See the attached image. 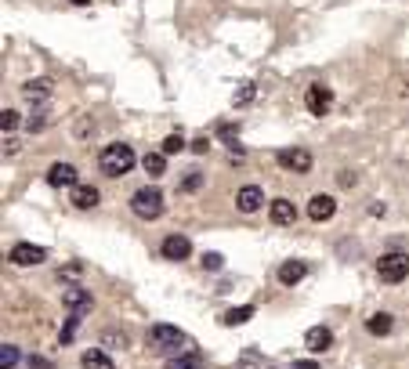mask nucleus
Returning a JSON list of instances; mask_svg holds the SVG:
<instances>
[{"instance_id": "nucleus-8", "label": "nucleus", "mask_w": 409, "mask_h": 369, "mask_svg": "<svg viewBox=\"0 0 409 369\" xmlns=\"http://www.w3.org/2000/svg\"><path fill=\"white\" fill-rule=\"evenodd\" d=\"M264 206V192L257 185H243L239 192H235V210L239 214H257Z\"/></svg>"}, {"instance_id": "nucleus-36", "label": "nucleus", "mask_w": 409, "mask_h": 369, "mask_svg": "<svg viewBox=\"0 0 409 369\" xmlns=\"http://www.w3.org/2000/svg\"><path fill=\"white\" fill-rule=\"evenodd\" d=\"M272 369H275V366H272Z\"/></svg>"}, {"instance_id": "nucleus-15", "label": "nucleus", "mask_w": 409, "mask_h": 369, "mask_svg": "<svg viewBox=\"0 0 409 369\" xmlns=\"http://www.w3.org/2000/svg\"><path fill=\"white\" fill-rule=\"evenodd\" d=\"M305 344H308L311 351H326L329 344H334V333H329L326 326H311V330L305 333Z\"/></svg>"}, {"instance_id": "nucleus-26", "label": "nucleus", "mask_w": 409, "mask_h": 369, "mask_svg": "<svg viewBox=\"0 0 409 369\" xmlns=\"http://www.w3.org/2000/svg\"><path fill=\"white\" fill-rule=\"evenodd\" d=\"M181 149H185V138H181V134H167V138H163V152H167V156H174V152H181Z\"/></svg>"}, {"instance_id": "nucleus-21", "label": "nucleus", "mask_w": 409, "mask_h": 369, "mask_svg": "<svg viewBox=\"0 0 409 369\" xmlns=\"http://www.w3.org/2000/svg\"><path fill=\"white\" fill-rule=\"evenodd\" d=\"M250 318H254V304H239V308L225 312V326H243Z\"/></svg>"}, {"instance_id": "nucleus-29", "label": "nucleus", "mask_w": 409, "mask_h": 369, "mask_svg": "<svg viewBox=\"0 0 409 369\" xmlns=\"http://www.w3.org/2000/svg\"><path fill=\"white\" fill-rule=\"evenodd\" d=\"M225 264V258H221V253H203V268H207V271H217V268H221Z\"/></svg>"}, {"instance_id": "nucleus-33", "label": "nucleus", "mask_w": 409, "mask_h": 369, "mask_svg": "<svg viewBox=\"0 0 409 369\" xmlns=\"http://www.w3.org/2000/svg\"><path fill=\"white\" fill-rule=\"evenodd\" d=\"M47 123V116H40V112H37V116L33 120H29V131H40V127Z\"/></svg>"}, {"instance_id": "nucleus-22", "label": "nucleus", "mask_w": 409, "mask_h": 369, "mask_svg": "<svg viewBox=\"0 0 409 369\" xmlns=\"http://www.w3.org/2000/svg\"><path fill=\"white\" fill-rule=\"evenodd\" d=\"M102 344H109V348H131V336L123 330H102Z\"/></svg>"}, {"instance_id": "nucleus-4", "label": "nucleus", "mask_w": 409, "mask_h": 369, "mask_svg": "<svg viewBox=\"0 0 409 369\" xmlns=\"http://www.w3.org/2000/svg\"><path fill=\"white\" fill-rule=\"evenodd\" d=\"M131 210L141 217V221H152V217H160L163 214V196H160V188H138L134 196H131Z\"/></svg>"}, {"instance_id": "nucleus-14", "label": "nucleus", "mask_w": 409, "mask_h": 369, "mask_svg": "<svg viewBox=\"0 0 409 369\" xmlns=\"http://www.w3.org/2000/svg\"><path fill=\"white\" fill-rule=\"evenodd\" d=\"M305 271H308V268H305L301 258H290V261L279 264V282H282V286H297V282L305 279Z\"/></svg>"}, {"instance_id": "nucleus-3", "label": "nucleus", "mask_w": 409, "mask_h": 369, "mask_svg": "<svg viewBox=\"0 0 409 369\" xmlns=\"http://www.w3.org/2000/svg\"><path fill=\"white\" fill-rule=\"evenodd\" d=\"M376 276H381V282H402L409 276V253L406 250H388L376 258Z\"/></svg>"}, {"instance_id": "nucleus-28", "label": "nucleus", "mask_w": 409, "mask_h": 369, "mask_svg": "<svg viewBox=\"0 0 409 369\" xmlns=\"http://www.w3.org/2000/svg\"><path fill=\"white\" fill-rule=\"evenodd\" d=\"M250 98H254V84H243L239 91L232 94V105H246Z\"/></svg>"}, {"instance_id": "nucleus-5", "label": "nucleus", "mask_w": 409, "mask_h": 369, "mask_svg": "<svg viewBox=\"0 0 409 369\" xmlns=\"http://www.w3.org/2000/svg\"><path fill=\"white\" fill-rule=\"evenodd\" d=\"M275 163H279L282 170H290V174H308L316 159H311V152H308L305 145H287V149L275 152Z\"/></svg>"}, {"instance_id": "nucleus-19", "label": "nucleus", "mask_w": 409, "mask_h": 369, "mask_svg": "<svg viewBox=\"0 0 409 369\" xmlns=\"http://www.w3.org/2000/svg\"><path fill=\"white\" fill-rule=\"evenodd\" d=\"M391 326H395V318H391L388 312H376V315H370V323H366V330H370L373 336H388V333H391Z\"/></svg>"}, {"instance_id": "nucleus-31", "label": "nucleus", "mask_w": 409, "mask_h": 369, "mask_svg": "<svg viewBox=\"0 0 409 369\" xmlns=\"http://www.w3.org/2000/svg\"><path fill=\"white\" fill-rule=\"evenodd\" d=\"M29 369H51V359H44V355H29Z\"/></svg>"}, {"instance_id": "nucleus-24", "label": "nucleus", "mask_w": 409, "mask_h": 369, "mask_svg": "<svg viewBox=\"0 0 409 369\" xmlns=\"http://www.w3.org/2000/svg\"><path fill=\"white\" fill-rule=\"evenodd\" d=\"M76 330H80V315H69V318H66V326H62V333H58V344H73Z\"/></svg>"}, {"instance_id": "nucleus-20", "label": "nucleus", "mask_w": 409, "mask_h": 369, "mask_svg": "<svg viewBox=\"0 0 409 369\" xmlns=\"http://www.w3.org/2000/svg\"><path fill=\"white\" fill-rule=\"evenodd\" d=\"M141 167H145L149 178H163V170H167V152H149L145 159H141Z\"/></svg>"}, {"instance_id": "nucleus-35", "label": "nucleus", "mask_w": 409, "mask_h": 369, "mask_svg": "<svg viewBox=\"0 0 409 369\" xmlns=\"http://www.w3.org/2000/svg\"><path fill=\"white\" fill-rule=\"evenodd\" d=\"M73 4H80V8H84V4H87V0H73Z\"/></svg>"}, {"instance_id": "nucleus-13", "label": "nucleus", "mask_w": 409, "mask_h": 369, "mask_svg": "<svg viewBox=\"0 0 409 369\" xmlns=\"http://www.w3.org/2000/svg\"><path fill=\"white\" fill-rule=\"evenodd\" d=\"M269 214H272V224H279V228H287V224H293V221H297V206H293L290 199H272Z\"/></svg>"}, {"instance_id": "nucleus-16", "label": "nucleus", "mask_w": 409, "mask_h": 369, "mask_svg": "<svg viewBox=\"0 0 409 369\" xmlns=\"http://www.w3.org/2000/svg\"><path fill=\"white\" fill-rule=\"evenodd\" d=\"M69 192H73V206H80V210H91V206L98 203V188L94 185H76Z\"/></svg>"}, {"instance_id": "nucleus-12", "label": "nucleus", "mask_w": 409, "mask_h": 369, "mask_svg": "<svg viewBox=\"0 0 409 369\" xmlns=\"http://www.w3.org/2000/svg\"><path fill=\"white\" fill-rule=\"evenodd\" d=\"M337 210V199L334 196H326V192H319V196H311L308 199V217L311 221H326V217H334Z\"/></svg>"}, {"instance_id": "nucleus-6", "label": "nucleus", "mask_w": 409, "mask_h": 369, "mask_svg": "<svg viewBox=\"0 0 409 369\" xmlns=\"http://www.w3.org/2000/svg\"><path fill=\"white\" fill-rule=\"evenodd\" d=\"M62 304L69 308V315H91V308H94V297L84 290V286H69L66 294H62Z\"/></svg>"}, {"instance_id": "nucleus-9", "label": "nucleus", "mask_w": 409, "mask_h": 369, "mask_svg": "<svg viewBox=\"0 0 409 369\" xmlns=\"http://www.w3.org/2000/svg\"><path fill=\"white\" fill-rule=\"evenodd\" d=\"M163 258L167 261H188L192 258V243H188V235H167L163 239Z\"/></svg>"}, {"instance_id": "nucleus-17", "label": "nucleus", "mask_w": 409, "mask_h": 369, "mask_svg": "<svg viewBox=\"0 0 409 369\" xmlns=\"http://www.w3.org/2000/svg\"><path fill=\"white\" fill-rule=\"evenodd\" d=\"M163 369H203V355H199V351H181V355L167 359Z\"/></svg>"}, {"instance_id": "nucleus-23", "label": "nucleus", "mask_w": 409, "mask_h": 369, "mask_svg": "<svg viewBox=\"0 0 409 369\" xmlns=\"http://www.w3.org/2000/svg\"><path fill=\"white\" fill-rule=\"evenodd\" d=\"M51 94V80H29L26 84V98H47Z\"/></svg>"}, {"instance_id": "nucleus-27", "label": "nucleus", "mask_w": 409, "mask_h": 369, "mask_svg": "<svg viewBox=\"0 0 409 369\" xmlns=\"http://www.w3.org/2000/svg\"><path fill=\"white\" fill-rule=\"evenodd\" d=\"M19 123H22V120H19V112H15V109H4V116H0V127H4V134H11Z\"/></svg>"}, {"instance_id": "nucleus-1", "label": "nucleus", "mask_w": 409, "mask_h": 369, "mask_svg": "<svg viewBox=\"0 0 409 369\" xmlns=\"http://www.w3.org/2000/svg\"><path fill=\"white\" fill-rule=\"evenodd\" d=\"M188 344L192 341H188L178 326H170V323L149 326V348L160 351V355H181V351H188Z\"/></svg>"}, {"instance_id": "nucleus-25", "label": "nucleus", "mask_w": 409, "mask_h": 369, "mask_svg": "<svg viewBox=\"0 0 409 369\" xmlns=\"http://www.w3.org/2000/svg\"><path fill=\"white\" fill-rule=\"evenodd\" d=\"M15 366H19V348L0 344V369H15Z\"/></svg>"}, {"instance_id": "nucleus-7", "label": "nucleus", "mask_w": 409, "mask_h": 369, "mask_svg": "<svg viewBox=\"0 0 409 369\" xmlns=\"http://www.w3.org/2000/svg\"><path fill=\"white\" fill-rule=\"evenodd\" d=\"M305 102H308V112H311V116H326L329 105H334V91H329L326 84H311L308 94H305Z\"/></svg>"}, {"instance_id": "nucleus-32", "label": "nucleus", "mask_w": 409, "mask_h": 369, "mask_svg": "<svg viewBox=\"0 0 409 369\" xmlns=\"http://www.w3.org/2000/svg\"><path fill=\"white\" fill-rule=\"evenodd\" d=\"M207 149H210V145H207V138H196V141H192V152H199V156H203Z\"/></svg>"}, {"instance_id": "nucleus-30", "label": "nucleus", "mask_w": 409, "mask_h": 369, "mask_svg": "<svg viewBox=\"0 0 409 369\" xmlns=\"http://www.w3.org/2000/svg\"><path fill=\"white\" fill-rule=\"evenodd\" d=\"M203 185V174H185L181 178V192H196Z\"/></svg>"}, {"instance_id": "nucleus-2", "label": "nucleus", "mask_w": 409, "mask_h": 369, "mask_svg": "<svg viewBox=\"0 0 409 369\" xmlns=\"http://www.w3.org/2000/svg\"><path fill=\"white\" fill-rule=\"evenodd\" d=\"M98 167L109 174V178H123L131 167H134V149L123 145V141H113V145H105L102 156H98Z\"/></svg>"}, {"instance_id": "nucleus-11", "label": "nucleus", "mask_w": 409, "mask_h": 369, "mask_svg": "<svg viewBox=\"0 0 409 369\" xmlns=\"http://www.w3.org/2000/svg\"><path fill=\"white\" fill-rule=\"evenodd\" d=\"M47 185L51 188H76V167L73 163H51V170H47Z\"/></svg>"}, {"instance_id": "nucleus-10", "label": "nucleus", "mask_w": 409, "mask_h": 369, "mask_svg": "<svg viewBox=\"0 0 409 369\" xmlns=\"http://www.w3.org/2000/svg\"><path fill=\"white\" fill-rule=\"evenodd\" d=\"M44 258H47V250H44V246H33V243H15V246H11V261H15V264H22V268L40 264Z\"/></svg>"}, {"instance_id": "nucleus-34", "label": "nucleus", "mask_w": 409, "mask_h": 369, "mask_svg": "<svg viewBox=\"0 0 409 369\" xmlns=\"http://www.w3.org/2000/svg\"><path fill=\"white\" fill-rule=\"evenodd\" d=\"M293 369H319V366H316V362H297Z\"/></svg>"}, {"instance_id": "nucleus-18", "label": "nucleus", "mask_w": 409, "mask_h": 369, "mask_svg": "<svg viewBox=\"0 0 409 369\" xmlns=\"http://www.w3.org/2000/svg\"><path fill=\"white\" fill-rule=\"evenodd\" d=\"M80 366H84V369H116V366H113V359H109L102 348H91V351H84Z\"/></svg>"}]
</instances>
